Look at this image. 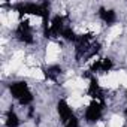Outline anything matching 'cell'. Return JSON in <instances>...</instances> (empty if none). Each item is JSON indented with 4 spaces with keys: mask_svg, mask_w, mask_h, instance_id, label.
<instances>
[{
    "mask_svg": "<svg viewBox=\"0 0 127 127\" xmlns=\"http://www.w3.org/2000/svg\"><path fill=\"white\" fill-rule=\"evenodd\" d=\"M9 93L11 96L18 100L21 106H29L33 102V93L30 91V87L26 81H14L9 84Z\"/></svg>",
    "mask_w": 127,
    "mask_h": 127,
    "instance_id": "cell-1",
    "label": "cell"
},
{
    "mask_svg": "<svg viewBox=\"0 0 127 127\" xmlns=\"http://www.w3.org/2000/svg\"><path fill=\"white\" fill-rule=\"evenodd\" d=\"M15 36L24 45H32L34 42V36H33L32 26H30L29 20H21L20 21V24L17 26V30H15Z\"/></svg>",
    "mask_w": 127,
    "mask_h": 127,
    "instance_id": "cell-2",
    "label": "cell"
},
{
    "mask_svg": "<svg viewBox=\"0 0 127 127\" xmlns=\"http://www.w3.org/2000/svg\"><path fill=\"white\" fill-rule=\"evenodd\" d=\"M103 108H105V103L97 102V100H93V102L87 106V109H85V114H84L85 121L90 123V124L97 123V121L102 118V115H103Z\"/></svg>",
    "mask_w": 127,
    "mask_h": 127,
    "instance_id": "cell-3",
    "label": "cell"
},
{
    "mask_svg": "<svg viewBox=\"0 0 127 127\" xmlns=\"http://www.w3.org/2000/svg\"><path fill=\"white\" fill-rule=\"evenodd\" d=\"M88 96L93 99V100H97V102H102L105 103V96H103V90L97 81V78L91 73L90 75V84H88Z\"/></svg>",
    "mask_w": 127,
    "mask_h": 127,
    "instance_id": "cell-4",
    "label": "cell"
},
{
    "mask_svg": "<svg viewBox=\"0 0 127 127\" xmlns=\"http://www.w3.org/2000/svg\"><path fill=\"white\" fill-rule=\"evenodd\" d=\"M66 27L64 24V17L63 15H54L49 21V32H48V37H57L61 34L63 29Z\"/></svg>",
    "mask_w": 127,
    "mask_h": 127,
    "instance_id": "cell-5",
    "label": "cell"
},
{
    "mask_svg": "<svg viewBox=\"0 0 127 127\" xmlns=\"http://www.w3.org/2000/svg\"><path fill=\"white\" fill-rule=\"evenodd\" d=\"M57 114H58L60 121H61L63 124H66V123L75 115L73 111H72V108H70V105H69L64 99H60V100L57 102Z\"/></svg>",
    "mask_w": 127,
    "mask_h": 127,
    "instance_id": "cell-6",
    "label": "cell"
},
{
    "mask_svg": "<svg viewBox=\"0 0 127 127\" xmlns=\"http://www.w3.org/2000/svg\"><path fill=\"white\" fill-rule=\"evenodd\" d=\"M112 67H114V61L111 60V58H100V60H96L93 64H91V67H90V72L94 75V73H99V72H102V73H108V72H111L112 70Z\"/></svg>",
    "mask_w": 127,
    "mask_h": 127,
    "instance_id": "cell-7",
    "label": "cell"
},
{
    "mask_svg": "<svg viewBox=\"0 0 127 127\" xmlns=\"http://www.w3.org/2000/svg\"><path fill=\"white\" fill-rule=\"evenodd\" d=\"M99 18H100L105 24L112 26V24H115V21H117V14H115V11H112V9L100 8V9H99Z\"/></svg>",
    "mask_w": 127,
    "mask_h": 127,
    "instance_id": "cell-8",
    "label": "cell"
},
{
    "mask_svg": "<svg viewBox=\"0 0 127 127\" xmlns=\"http://www.w3.org/2000/svg\"><path fill=\"white\" fill-rule=\"evenodd\" d=\"M61 73H63V70H61V67L58 64H51V66H48V67L43 69V75L49 81H57Z\"/></svg>",
    "mask_w": 127,
    "mask_h": 127,
    "instance_id": "cell-9",
    "label": "cell"
},
{
    "mask_svg": "<svg viewBox=\"0 0 127 127\" xmlns=\"http://www.w3.org/2000/svg\"><path fill=\"white\" fill-rule=\"evenodd\" d=\"M5 126H6V127H18V126H20V118H18L17 112H15L12 108L8 109V112H6Z\"/></svg>",
    "mask_w": 127,
    "mask_h": 127,
    "instance_id": "cell-10",
    "label": "cell"
},
{
    "mask_svg": "<svg viewBox=\"0 0 127 127\" xmlns=\"http://www.w3.org/2000/svg\"><path fill=\"white\" fill-rule=\"evenodd\" d=\"M60 37H61V39H64V40H67V42H76L78 34L75 33V30H73L70 26H66L64 29H63V32H61Z\"/></svg>",
    "mask_w": 127,
    "mask_h": 127,
    "instance_id": "cell-11",
    "label": "cell"
},
{
    "mask_svg": "<svg viewBox=\"0 0 127 127\" xmlns=\"http://www.w3.org/2000/svg\"><path fill=\"white\" fill-rule=\"evenodd\" d=\"M63 126H64V127H79V120H78L76 115H73L66 124H63Z\"/></svg>",
    "mask_w": 127,
    "mask_h": 127,
    "instance_id": "cell-12",
    "label": "cell"
},
{
    "mask_svg": "<svg viewBox=\"0 0 127 127\" xmlns=\"http://www.w3.org/2000/svg\"><path fill=\"white\" fill-rule=\"evenodd\" d=\"M124 115H126V118H127V108H126V111H124Z\"/></svg>",
    "mask_w": 127,
    "mask_h": 127,
    "instance_id": "cell-13",
    "label": "cell"
},
{
    "mask_svg": "<svg viewBox=\"0 0 127 127\" xmlns=\"http://www.w3.org/2000/svg\"><path fill=\"white\" fill-rule=\"evenodd\" d=\"M126 97H127V93H126Z\"/></svg>",
    "mask_w": 127,
    "mask_h": 127,
    "instance_id": "cell-14",
    "label": "cell"
}]
</instances>
